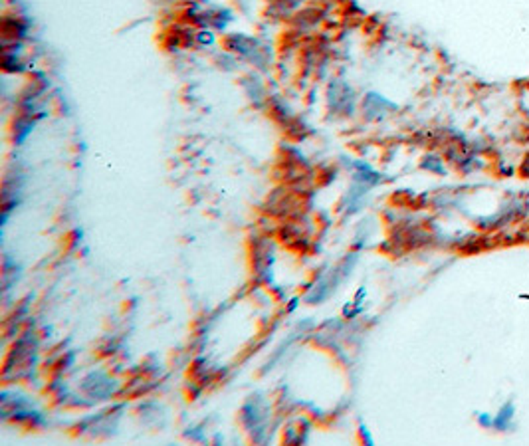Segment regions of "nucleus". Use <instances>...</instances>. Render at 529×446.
<instances>
[{
    "label": "nucleus",
    "mask_w": 529,
    "mask_h": 446,
    "mask_svg": "<svg viewBox=\"0 0 529 446\" xmlns=\"http://www.w3.org/2000/svg\"><path fill=\"white\" fill-rule=\"evenodd\" d=\"M514 401H508V403L502 404V409H499V413L494 416V428L497 431H508L509 426H511V419H514Z\"/></svg>",
    "instance_id": "1"
},
{
    "label": "nucleus",
    "mask_w": 529,
    "mask_h": 446,
    "mask_svg": "<svg viewBox=\"0 0 529 446\" xmlns=\"http://www.w3.org/2000/svg\"><path fill=\"white\" fill-rule=\"evenodd\" d=\"M478 423H480V425H482V426H486V428H487V426H494V419H492L490 414L482 413V414H480V416H478Z\"/></svg>",
    "instance_id": "2"
}]
</instances>
